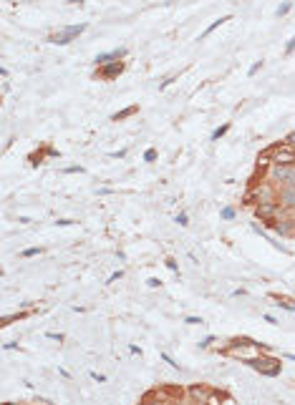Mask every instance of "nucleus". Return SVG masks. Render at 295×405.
<instances>
[{"instance_id": "1", "label": "nucleus", "mask_w": 295, "mask_h": 405, "mask_svg": "<svg viewBox=\"0 0 295 405\" xmlns=\"http://www.w3.org/2000/svg\"><path fill=\"white\" fill-rule=\"evenodd\" d=\"M225 352H227L230 357H240V360L250 362V360H255V357L262 352V345H257V342L250 340V337H240V340H235V345H230Z\"/></svg>"}, {"instance_id": "2", "label": "nucleus", "mask_w": 295, "mask_h": 405, "mask_svg": "<svg viewBox=\"0 0 295 405\" xmlns=\"http://www.w3.org/2000/svg\"><path fill=\"white\" fill-rule=\"evenodd\" d=\"M184 397V390L182 387H174V385H167V387H157V390H149L141 400L144 402H152V400H159V402H179Z\"/></svg>"}, {"instance_id": "3", "label": "nucleus", "mask_w": 295, "mask_h": 405, "mask_svg": "<svg viewBox=\"0 0 295 405\" xmlns=\"http://www.w3.org/2000/svg\"><path fill=\"white\" fill-rule=\"evenodd\" d=\"M247 365H250V367H255L260 375H270V377L280 375V370H282V365H280V360H277V357H262V355H257V357H255V360H250Z\"/></svg>"}, {"instance_id": "4", "label": "nucleus", "mask_w": 295, "mask_h": 405, "mask_svg": "<svg viewBox=\"0 0 295 405\" xmlns=\"http://www.w3.org/2000/svg\"><path fill=\"white\" fill-rule=\"evenodd\" d=\"M255 217L260 222H265L267 227H275L277 217H280V207H277V201H260V204L255 207Z\"/></svg>"}, {"instance_id": "5", "label": "nucleus", "mask_w": 295, "mask_h": 405, "mask_svg": "<svg viewBox=\"0 0 295 405\" xmlns=\"http://www.w3.org/2000/svg\"><path fill=\"white\" fill-rule=\"evenodd\" d=\"M86 28H88L86 23H78V26H66V28H61L58 33L48 36V41H51V43H56V46H66V43L76 41V38H78V36H81Z\"/></svg>"}, {"instance_id": "6", "label": "nucleus", "mask_w": 295, "mask_h": 405, "mask_svg": "<svg viewBox=\"0 0 295 405\" xmlns=\"http://www.w3.org/2000/svg\"><path fill=\"white\" fill-rule=\"evenodd\" d=\"M272 164H285V166H292V164H295V146H290L287 141L277 144L275 156H272Z\"/></svg>"}, {"instance_id": "7", "label": "nucleus", "mask_w": 295, "mask_h": 405, "mask_svg": "<svg viewBox=\"0 0 295 405\" xmlns=\"http://www.w3.org/2000/svg\"><path fill=\"white\" fill-rule=\"evenodd\" d=\"M121 73H124V63H121V61H114V63H104V66H99V78H101V81L119 78Z\"/></svg>"}, {"instance_id": "8", "label": "nucleus", "mask_w": 295, "mask_h": 405, "mask_svg": "<svg viewBox=\"0 0 295 405\" xmlns=\"http://www.w3.org/2000/svg\"><path fill=\"white\" fill-rule=\"evenodd\" d=\"M212 387H207V385H192L189 390H187V395L194 400V402H210L212 400Z\"/></svg>"}, {"instance_id": "9", "label": "nucleus", "mask_w": 295, "mask_h": 405, "mask_svg": "<svg viewBox=\"0 0 295 405\" xmlns=\"http://www.w3.org/2000/svg\"><path fill=\"white\" fill-rule=\"evenodd\" d=\"M126 56V48H114L109 53H99L96 56V66H104V63H114V61H121Z\"/></svg>"}, {"instance_id": "10", "label": "nucleus", "mask_w": 295, "mask_h": 405, "mask_svg": "<svg viewBox=\"0 0 295 405\" xmlns=\"http://www.w3.org/2000/svg\"><path fill=\"white\" fill-rule=\"evenodd\" d=\"M292 166H285V164H275L272 166V179H277V181H282V184H287L290 181V176H292Z\"/></svg>"}, {"instance_id": "11", "label": "nucleus", "mask_w": 295, "mask_h": 405, "mask_svg": "<svg viewBox=\"0 0 295 405\" xmlns=\"http://www.w3.org/2000/svg\"><path fill=\"white\" fill-rule=\"evenodd\" d=\"M275 149H277V144H272V146H267V149H262L260 154H257V166H267V164H272V156H275Z\"/></svg>"}, {"instance_id": "12", "label": "nucleus", "mask_w": 295, "mask_h": 405, "mask_svg": "<svg viewBox=\"0 0 295 405\" xmlns=\"http://www.w3.org/2000/svg\"><path fill=\"white\" fill-rule=\"evenodd\" d=\"M280 199H282L285 207H295V186H285L280 191Z\"/></svg>"}, {"instance_id": "13", "label": "nucleus", "mask_w": 295, "mask_h": 405, "mask_svg": "<svg viewBox=\"0 0 295 405\" xmlns=\"http://www.w3.org/2000/svg\"><path fill=\"white\" fill-rule=\"evenodd\" d=\"M227 21H232V16H222V18H217V21H215V23H212V26H210V28H207V31H205L202 36H200V41H202V38H207L210 33H215V31H217V28H220L222 23H227Z\"/></svg>"}, {"instance_id": "14", "label": "nucleus", "mask_w": 295, "mask_h": 405, "mask_svg": "<svg viewBox=\"0 0 295 405\" xmlns=\"http://www.w3.org/2000/svg\"><path fill=\"white\" fill-rule=\"evenodd\" d=\"M139 111V106H126L124 111H119V113H114L111 116V121H124V118H129V116H134Z\"/></svg>"}, {"instance_id": "15", "label": "nucleus", "mask_w": 295, "mask_h": 405, "mask_svg": "<svg viewBox=\"0 0 295 405\" xmlns=\"http://www.w3.org/2000/svg\"><path fill=\"white\" fill-rule=\"evenodd\" d=\"M227 131H230V123H222L220 128H215V133H212V141H220V139H222V136H225Z\"/></svg>"}, {"instance_id": "16", "label": "nucleus", "mask_w": 295, "mask_h": 405, "mask_svg": "<svg viewBox=\"0 0 295 405\" xmlns=\"http://www.w3.org/2000/svg\"><path fill=\"white\" fill-rule=\"evenodd\" d=\"M290 8H292V3H290V0H285V3L277 8V18H282V16H287L290 13Z\"/></svg>"}, {"instance_id": "17", "label": "nucleus", "mask_w": 295, "mask_h": 405, "mask_svg": "<svg viewBox=\"0 0 295 405\" xmlns=\"http://www.w3.org/2000/svg\"><path fill=\"white\" fill-rule=\"evenodd\" d=\"M220 217H222V219H235V209H232V207H225Z\"/></svg>"}, {"instance_id": "18", "label": "nucleus", "mask_w": 295, "mask_h": 405, "mask_svg": "<svg viewBox=\"0 0 295 405\" xmlns=\"http://www.w3.org/2000/svg\"><path fill=\"white\" fill-rule=\"evenodd\" d=\"M43 249L41 247H31V249H23V257H36V254H41Z\"/></svg>"}, {"instance_id": "19", "label": "nucleus", "mask_w": 295, "mask_h": 405, "mask_svg": "<svg viewBox=\"0 0 295 405\" xmlns=\"http://www.w3.org/2000/svg\"><path fill=\"white\" fill-rule=\"evenodd\" d=\"M154 159H157V151L154 149H146L144 151V161H154Z\"/></svg>"}, {"instance_id": "20", "label": "nucleus", "mask_w": 295, "mask_h": 405, "mask_svg": "<svg viewBox=\"0 0 295 405\" xmlns=\"http://www.w3.org/2000/svg\"><path fill=\"white\" fill-rule=\"evenodd\" d=\"M292 51H295V36H292V38L287 41V46H285V53H287V56H290Z\"/></svg>"}, {"instance_id": "21", "label": "nucleus", "mask_w": 295, "mask_h": 405, "mask_svg": "<svg viewBox=\"0 0 295 405\" xmlns=\"http://www.w3.org/2000/svg\"><path fill=\"white\" fill-rule=\"evenodd\" d=\"M260 68H262V61H255V63H252V68H250V76H255Z\"/></svg>"}, {"instance_id": "22", "label": "nucleus", "mask_w": 295, "mask_h": 405, "mask_svg": "<svg viewBox=\"0 0 295 405\" xmlns=\"http://www.w3.org/2000/svg\"><path fill=\"white\" fill-rule=\"evenodd\" d=\"M162 360H164V362H169V365H172L174 370H179V362H174V360H172L169 355H162Z\"/></svg>"}, {"instance_id": "23", "label": "nucleus", "mask_w": 295, "mask_h": 405, "mask_svg": "<svg viewBox=\"0 0 295 405\" xmlns=\"http://www.w3.org/2000/svg\"><path fill=\"white\" fill-rule=\"evenodd\" d=\"M146 285H149V287H162V280L152 277V280H146Z\"/></svg>"}, {"instance_id": "24", "label": "nucleus", "mask_w": 295, "mask_h": 405, "mask_svg": "<svg viewBox=\"0 0 295 405\" xmlns=\"http://www.w3.org/2000/svg\"><path fill=\"white\" fill-rule=\"evenodd\" d=\"M177 222H179L182 227H187V224H189V222H187V214H184V212H182V214H177Z\"/></svg>"}, {"instance_id": "25", "label": "nucleus", "mask_w": 295, "mask_h": 405, "mask_svg": "<svg viewBox=\"0 0 295 405\" xmlns=\"http://www.w3.org/2000/svg\"><path fill=\"white\" fill-rule=\"evenodd\" d=\"M184 322H187V325H202V317H187Z\"/></svg>"}, {"instance_id": "26", "label": "nucleus", "mask_w": 295, "mask_h": 405, "mask_svg": "<svg viewBox=\"0 0 295 405\" xmlns=\"http://www.w3.org/2000/svg\"><path fill=\"white\" fill-rule=\"evenodd\" d=\"M212 342H215V337H212V335H210V337H205V340H202V342H200V347H210V345H212Z\"/></svg>"}, {"instance_id": "27", "label": "nucleus", "mask_w": 295, "mask_h": 405, "mask_svg": "<svg viewBox=\"0 0 295 405\" xmlns=\"http://www.w3.org/2000/svg\"><path fill=\"white\" fill-rule=\"evenodd\" d=\"M164 264H167V267H169V269H172V272H177V269H179V267H177V262H174V259H167V262H164Z\"/></svg>"}, {"instance_id": "28", "label": "nucleus", "mask_w": 295, "mask_h": 405, "mask_svg": "<svg viewBox=\"0 0 295 405\" xmlns=\"http://www.w3.org/2000/svg\"><path fill=\"white\" fill-rule=\"evenodd\" d=\"M56 224H58V227H68V224H73V219H58Z\"/></svg>"}, {"instance_id": "29", "label": "nucleus", "mask_w": 295, "mask_h": 405, "mask_svg": "<svg viewBox=\"0 0 295 405\" xmlns=\"http://www.w3.org/2000/svg\"><path fill=\"white\" fill-rule=\"evenodd\" d=\"M48 337H51V340H58V342H63V335H58V332H48Z\"/></svg>"}, {"instance_id": "30", "label": "nucleus", "mask_w": 295, "mask_h": 405, "mask_svg": "<svg viewBox=\"0 0 295 405\" xmlns=\"http://www.w3.org/2000/svg\"><path fill=\"white\" fill-rule=\"evenodd\" d=\"M116 280H121V272H114V275L109 277V282H116Z\"/></svg>"}, {"instance_id": "31", "label": "nucleus", "mask_w": 295, "mask_h": 405, "mask_svg": "<svg viewBox=\"0 0 295 405\" xmlns=\"http://www.w3.org/2000/svg\"><path fill=\"white\" fill-rule=\"evenodd\" d=\"M91 377H93V380H99V382H104V380H106V377H104V375H99V372H91Z\"/></svg>"}, {"instance_id": "32", "label": "nucleus", "mask_w": 295, "mask_h": 405, "mask_svg": "<svg viewBox=\"0 0 295 405\" xmlns=\"http://www.w3.org/2000/svg\"><path fill=\"white\" fill-rule=\"evenodd\" d=\"M285 141H287V144H290V146H295V131H292V133H290V136H287V139H285Z\"/></svg>"}, {"instance_id": "33", "label": "nucleus", "mask_w": 295, "mask_h": 405, "mask_svg": "<svg viewBox=\"0 0 295 405\" xmlns=\"http://www.w3.org/2000/svg\"><path fill=\"white\" fill-rule=\"evenodd\" d=\"M287 186H295V171H292V176H290V181H287Z\"/></svg>"}, {"instance_id": "34", "label": "nucleus", "mask_w": 295, "mask_h": 405, "mask_svg": "<svg viewBox=\"0 0 295 405\" xmlns=\"http://www.w3.org/2000/svg\"><path fill=\"white\" fill-rule=\"evenodd\" d=\"M285 357H290V360H295V352H287V355H285Z\"/></svg>"}]
</instances>
